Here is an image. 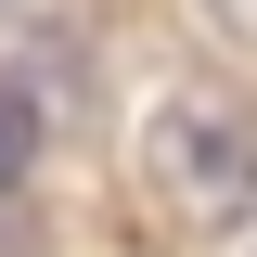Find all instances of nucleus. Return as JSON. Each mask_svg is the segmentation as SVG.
<instances>
[{
	"label": "nucleus",
	"mask_w": 257,
	"mask_h": 257,
	"mask_svg": "<svg viewBox=\"0 0 257 257\" xmlns=\"http://www.w3.org/2000/svg\"><path fill=\"white\" fill-rule=\"evenodd\" d=\"M142 167H155L167 219L219 231V219H244V206H257V116H231L219 90H167L155 128H142Z\"/></svg>",
	"instance_id": "obj_1"
},
{
	"label": "nucleus",
	"mask_w": 257,
	"mask_h": 257,
	"mask_svg": "<svg viewBox=\"0 0 257 257\" xmlns=\"http://www.w3.org/2000/svg\"><path fill=\"white\" fill-rule=\"evenodd\" d=\"M26 155H39V103H26V90H0V180H13Z\"/></svg>",
	"instance_id": "obj_2"
}]
</instances>
